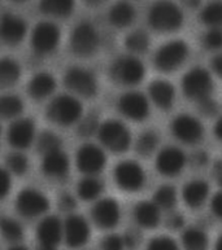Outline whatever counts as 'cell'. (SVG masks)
<instances>
[{
    "label": "cell",
    "mask_w": 222,
    "mask_h": 250,
    "mask_svg": "<svg viewBox=\"0 0 222 250\" xmlns=\"http://www.w3.org/2000/svg\"><path fill=\"white\" fill-rule=\"evenodd\" d=\"M110 74L111 78L121 86L134 87L146 77V66L135 55H122L111 63Z\"/></svg>",
    "instance_id": "3"
},
{
    "label": "cell",
    "mask_w": 222,
    "mask_h": 250,
    "mask_svg": "<svg viewBox=\"0 0 222 250\" xmlns=\"http://www.w3.org/2000/svg\"><path fill=\"white\" fill-rule=\"evenodd\" d=\"M75 0H39V9L43 15L53 19H67L72 15Z\"/></svg>",
    "instance_id": "27"
},
{
    "label": "cell",
    "mask_w": 222,
    "mask_h": 250,
    "mask_svg": "<svg viewBox=\"0 0 222 250\" xmlns=\"http://www.w3.org/2000/svg\"><path fill=\"white\" fill-rule=\"evenodd\" d=\"M213 176H215L216 182L222 187V160H219L215 164V167H213Z\"/></svg>",
    "instance_id": "51"
},
{
    "label": "cell",
    "mask_w": 222,
    "mask_h": 250,
    "mask_svg": "<svg viewBox=\"0 0 222 250\" xmlns=\"http://www.w3.org/2000/svg\"><path fill=\"white\" fill-rule=\"evenodd\" d=\"M148 99L158 109L168 110L176 101V88L165 79H156L148 86Z\"/></svg>",
    "instance_id": "22"
},
{
    "label": "cell",
    "mask_w": 222,
    "mask_h": 250,
    "mask_svg": "<svg viewBox=\"0 0 222 250\" xmlns=\"http://www.w3.org/2000/svg\"><path fill=\"white\" fill-rule=\"evenodd\" d=\"M170 131L178 142L186 146H195L204 136V126L198 117L178 114L170 124Z\"/></svg>",
    "instance_id": "13"
},
{
    "label": "cell",
    "mask_w": 222,
    "mask_h": 250,
    "mask_svg": "<svg viewBox=\"0 0 222 250\" xmlns=\"http://www.w3.org/2000/svg\"><path fill=\"white\" fill-rule=\"evenodd\" d=\"M215 250H222V235L219 236V239L215 244Z\"/></svg>",
    "instance_id": "55"
},
{
    "label": "cell",
    "mask_w": 222,
    "mask_h": 250,
    "mask_svg": "<svg viewBox=\"0 0 222 250\" xmlns=\"http://www.w3.org/2000/svg\"><path fill=\"white\" fill-rule=\"evenodd\" d=\"M0 235L7 243L19 244L23 239V227L19 220L4 217L0 219Z\"/></svg>",
    "instance_id": "33"
},
{
    "label": "cell",
    "mask_w": 222,
    "mask_h": 250,
    "mask_svg": "<svg viewBox=\"0 0 222 250\" xmlns=\"http://www.w3.org/2000/svg\"><path fill=\"white\" fill-rule=\"evenodd\" d=\"M183 250H208L209 239L204 229L199 227H188L181 236Z\"/></svg>",
    "instance_id": "30"
},
{
    "label": "cell",
    "mask_w": 222,
    "mask_h": 250,
    "mask_svg": "<svg viewBox=\"0 0 222 250\" xmlns=\"http://www.w3.org/2000/svg\"><path fill=\"white\" fill-rule=\"evenodd\" d=\"M200 21L207 27H222V0H211L201 8Z\"/></svg>",
    "instance_id": "32"
},
{
    "label": "cell",
    "mask_w": 222,
    "mask_h": 250,
    "mask_svg": "<svg viewBox=\"0 0 222 250\" xmlns=\"http://www.w3.org/2000/svg\"><path fill=\"white\" fill-rule=\"evenodd\" d=\"M69 45L79 57L92 56L100 47V33L90 21H81L74 26L69 38Z\"/></svg>",
    "instance_id": "6"
},
{
    "label": "cell",
    "mask_w": 222,
    "mask_h": 250,
    "mask_svg": "<svg viewBox=\"0 0 222 250\" xmlns=\"http://www.w3.org/2000/svg\"><path fill=\"white\" fill-rule=\"evenodd\" d=\"M122 239H124L126 249H134L140 243V235L136 231H133V229H130L125 235H122Z\"/></svg>",
    "instance_id": "48"
},
{
    "label": "cell",
    "mask_w": 222,
    "mask_h": 250,
    "mask_svg": "<svg viewBox=\"0 0 222 250\" xmlns=\"http://www.w3.org/2000/svg\"><path fill=\"white\" fill-rule=\"evenodd\" d=\"M21 65L12 57L0 59V88H9L19 82L21 77Z\"/></svg>",
    "instance_id": "29"
},
{
    "label": "cell",
    "mask_w": 222,
    "mask_h": 250,
    "mask_svg": "<svg viewBox=\"0 0 222 250\" xmlns=\"http://www.w3.org/2000/svg\"><path fill=\"white\" fill-rule=\"evenodd\" d=\"M77 125H78V134L81 136H85V138H90L92 135L98 134L100 122L92 114H89V116L83 114L82 118L79 120V122Z\"/></svg>",
    "instance_id": "40"
},
{
    "label": "cell",
    "mask_w": 222,
    "mask_h": 250,
    "mask_svg": "<svg viewBox=\"0 0 222 250\" xmlns=\"http://www.w3.org/2000/svg\"><path fill=\"white\" fill-rule=\"evenodd\" d=\"M27 34L26 21L15 13H4L0 17V41L8 45H17Z\"/></svg>",
    "instance_id": "19"
},
{
    "label": "cell",
    "mask_w": 222,
    "mask_h": 250,
    "mask_svg": "<svg viewBox=\"0 0 222 250\" xmlns=\"http://www.w3.org/2000/svg\"><path fill=\"white\" fill-rule=\"evenodd\" d=\"M150 44V35L144 30H134L129 33L125 38V47L129 52L132 55H135V56L147 52Z\"/></svg>",
    "instance_id": "34"
},
{
    "label": "cell",
    "mask_w": 222,
    "mask_h": 250,
    "mask_svg": "<svg viewBox=\"0 0 222 250\" xmlns=\"http://www.w3.org/2000/svg\"><path fill=\"white\" fill-rule=\"evenodd\" d=\"M208 162H209V156H208L207 152H204V150H198V152H195V153L192 154L191 164L194 165L195 167L207 166Z\"/></svg>",
    "instance_id": "49"
},
{
    "label": "cell",
    "mask_w": 222,
    "mask_h": 250,
    "mask_svg": "<svg viewBox=\"0 0 222 250\" xmlns=\"http://www.w3.org/2000/svg\"><path fill=\"white\" fill-rule=\"evenodd\" d=\"M134 220L146 229H154L161 222V209L154 201H140L134 208Z\"/></svg>",
    "instance_id": "25"
},
{
    "label": "cell",
    "mask_w": 222,
    "mask_h": 250,
    "mask_svg": "<svg viewBox=\"0 0 222 250\" xmlns=\"http://www.w3.org/2000/svg\"><path fill=\"white\" fill-rule=\"evenodd\" d=\"M201 43L208 51H221L222 27H208V30L203 35Z\"/></svg>",
    "instance_id": "39"
},
{
    "label": "cell",
    "mask_w": 222,
    "mask_h": 250,
    "mask_svg": "<svg viewBox=\"0 0 222 250\" xmlns=\"http://www.w3.org/2000/svg\"><path fill=\"white\" fill-rule=\"evenodd\" d=\"M57 206L61 211L64 213H73L77 208V198L69 192H64L59 196L57 200Z\"/></svg>",
    "instance_id": "44"
},
{
    "label": "cell",
    "mask_w": 222,
    "mask_h": 250,
    "mask_svg": "<svg viewBox=\"0 0 222 250\" xmlns=\"http://www.w3.org/2000/svg\"><path fill=\"white\" fill-rule=\"evenodd\" d=\"M7 250H29V249H27L25 245H21V244L19 243V244H13V245L8 248Z\"/></svg>",
    "instance_id": "54"
},
{
    "label": "cell",
    "mask_w": 222,
    "mask_h": 250,
    "mask_svg": "<svg viewBox=\"0 0 222 250\" xmlns=\"http://www.w3.org/2000/svg\"><path fill=\"white\" fill-rule=\"evenodd\" d=\"M186 165H187V157L185 152L179 149L178 146H168L162 148L156 156L155 161V166L161 175L173 176L179 175L183 170H185Z\"/></svg>",
    "instance_id": "17"
},
{
    "label": "cell",
    "mask_w": 222,
    "mask_h": 250,
    "mask_svg": "<svg viewBox=\"0 0 222 250\" xmlns=\"http://www.w3.org/2000/svg\"><path fill=\"white\" fill-rule=\"evenodd\" d=\"M158 144H160V138L156 131L147 130L143 131L138 136L135 142L136 153L142 157H150L157 150Z\"/></svg>",
    "instance_id": "35"
},
{
    "label": "cell",
    "mask_w": 222,
    "mask_h": 250,
    "mask_svg": "<svg viewBox=\"0 0 222 250\" xmlns=\"http://www.w3.org/2000/svg\"><path fill=\"white\" fill-rule=\"evenodd\" d=\"M177 189L170 184H162L156 189L152 201L161 210H172L177 205Z\"/></svg>",
    "instance_id": "36"
},
{
    "label": "cell",
    "mask_w": 222,
    "mask_h": 250,
    "mask_svg": "<svg viewBox=\"0 0 222 250\" xmlns=\"http://www.w3.org/2000/svg\"><path fill=\"white\" fill-rule=\"evenodd\" d=\"M57 81L48 71H39L27 83V94L37 101L49 99L55 94Z\"/></svg>",
    "instance_id": "23"
},
{
    "label": "cell",
    "mask_w": 222,
    "mask_h": 250,
    "mask_svg": "<svg viewBox=\"0 0 222 250\" xmlns=\"http://www.w3.org/2000/svg\"><path fill=\"white\" fill-rule=\"evenodd\" d=\"M198 108H199L200 114L205 117V118L215 117L216 114H217V112H219V105H217L216 100L212 99V96L199 101V103H198Z\"/></svg>",
    "instance_id": "43"
},
{
    "label": "cell",
    "mask_w": 222,
    "mask_h": 250,
    "mask_svg": "<svg viewBox=\"0 0 222 250\" xmlns=\"http://www.w3.org/2000/svg\"><path fill=\"white\" fill-rule=\"evenodd\" d=\"M63 227H64L63 240L65 245L70 249L85 247L90 239V224L78 214H69L68 218L63 222Z\"/></svg>",
    "instance_id": "16"
},
{
    "label": "cell",
    "mask_w": 222,
    "mask_h": 250,
    "mask_svg": "<svg viewBox=\"0 0 222 250\" xmlns=\"http://www.w3.org/2000/svg\"><path fill=\"white\" fill-rule=\"evenodd\" d=\"M23 112V101L19 95H0V118L3 120H16L21 117Z\"/></svg>",
    "instance_id": "31"
},
{
    "label": "cell",
    "mask_w": 222,
    "mask_h": 250,
    "mask_svg": "<svg viewBox=\"0 0 222 250\" xmlns=\"http://www.w3.org/2000/svg\"><path fill=\"white\" fill-rule=\"evenodd\" d=\"M85 1H86V3H89V4H92V5H95V4L103 3L104 0H85Z\"/></svg>",
    "instance_id": "56"
},
{
    "label": "cell",
    "mask_w": 222,
    "mask_h": 250,
    "mask_svg": "<svg viewBox=\"0 0 222 250\" xmlns=\"http://www.w3.org/2000/svg\"><path fill=\"white\" fill-rule=\"evenodd\" d=\"M75 165L85 175H99L107 165L106 149L94 143H85L77 150Z\"/></svg>",
    "instance_id": "11"
},
{
    "label": "cell",
    "mask_w": 222,
    "mask_h": 250,
    "mask_svg": "<svg viewBox=\"0 0 222 250\" xmlns=\"http://www.w3.org/2000/svg\"><path fill=\"white\" fill-rule=\"evenodd\" d=\"M166 227L172 231H179L185 227V217L181 213H172L166 219Z\"/></svg>",
    "instance_id": "46"
},
{
    "label": "cell",
    "mask_w": 222,
    "mask_h": 250,
    "mask_svg": "<svg viewBox=\"0 0 222 250\" xmlns=\"http://www.w3.org/2000/svg\"><path fill=\"white\" fill-rule=\"evenodd\" d=\"M215 83L211 71L201 66L190 69L182 79V91L188 100L199 101L212 96Z\"/></svg>",
    "instance_id": "7"
},
{
    "label": "cell",
    "mask_w": 222,
    "mask_h": 250,
    "mask_svg": "<svg viewBox=\"0 0 222 250\" xmlns=\"http://www.w3.org/2000/svg\"><path fill=\"white\" fill-rule=\"evenodd\" d=\"M37 250H57V249L56 248H44V247H39V245H38Z\"/></svg>",
    "instance_id": "57"
},
{
    "label": "cell",
    "mask_w": 222,
    "mask_h": 250,
    "mask_svg": "<svg viewBox=\"0 0 222 250\" xmlns=\"http://www.w3.org/2000/svg\"><path fill=\"white\" fill-rule=\"evenodd\" d=\"M209 65H211L212 73L217 75L219 78H222V52H219L212 57Z\"/></svg>",
    "instance_id": "50"
},
{
    "label": "cell",
    "mask_w": 222,
    "mask_h": 250,
    "mask_svg": "<svg viewBox=\"0 0 222 250\" xmlns=\"http://www.w3.org/2000/svg\"><path fill=\"white\" fill-rule=\"evenodd\" d=\"M70 168V160L63 148L43 154L42 171L51 179H63L68 175Z\"/></svg>",
    "instance_id": "21"
},
{
    "label": "cell",
    "mask_w": 222,
    "mask_h": 250,
    "mask_svg": "<svg viewBox=\"0 0 222 250\" xmlns=\"http://www.w3.org/2000/svg\"><path fill=\"white\" fill-rule=\"evenodd\" d=\"M37 138V128L34 121L30 118L19 117L13 120L7 131V139L9 146L16 150H25L33 146Z\"/></svg>",
    "instance_id": "18"
},
{
    "label": "cell",
    "mask_w": 222,
    "mask_h": 250,
    "mask_svg": "<svg viewBox=\"0 0 222 250\" xmlns=\"http://www.w3.org/2000/svg\"><path fill=\"white\" fill-rule=\"evenodd\" d=\"M146 250H179L176 240L169 236H156L147 244Z\"/></svg>",
    "instance_id": "41"
},
{
    "label": "cell",
    "mask_w": 222,
    "mask_h": 250,
    "mask_svg": "<svg viewBox=\"0 0 222 250\" xmlns=\"http://www.w3.org/2000/svg\"><path fill=\"white\" fill-rule=\"evenodd\" d=\"M49 209V200L37 188H25L17 194L16 210L21 217L34 219L44 215Z\"/></svg>",
    "instance_id": "12"
},
{
    "label": "cell",
    "mask_w": 222,
    "mask_h": 250,
    "mask_svg": "<svg viewBox=\"0 0 222 250\" xmlns=\"http://www.w3.org/2000/svg\"><path fill=\"white\" fill-rule=\"evenodd\" d=\"M209 197V184L203 179H192L182 189L183 202L190 209H199Z\"/></svg>",
    "instance_id": "24"
},
{
    "label": "cell",
    "mask_w": 222,
    "mask_h": 250,
    "mask_svg": "<svg viewBox=\"0 0 222 250\" xmlns=\"http://www.w3.org/2000/svg\"><path fill=\"white\" fill-rule=\"evenodd\" d=\"M12 188V174L0 166V201L7 197Z\"/></svg>",
    "instance_id": "45"
},
{
    "label": "cell",
    "mask_w": 222,
    "mask_h": 250,
    "mask_svg": "<svg viewBox=\"0 0 222 250\" xmlns=\"http://www.w3.org/2000/svg\"><path fill=\"white\" fill-rule=\"evenodd\" d=\"M211 210L216 218L222 220V189L216 192L211 198Z\"/></svg>",
    "instance_id": "47"
},
{
    "label": "cell",
    "mask_w": 222,
    "mask_h": 250,
    "mask_svg": "<svg viewBox=\"0 0 222 250\" xmlns=\"http://www.w3.org/2000/svg\"><path fill=\"white\" fill-rule=\"evenodd\" d=\"M104 189V184L98 175H85L77 186V194L83 201H96L100 198Z\"/></svg>",
    "instance_id": "28"
},
{
    "label": "cell",
    "mask_w": 222,
    "mask_h": 250,
    "mask_svg": "<svg viewBox=\"0 0 222 250\" xmlns=\"http://www.w3.org/2000/svg\"><path fill=\"white\" fill-rule=\"evenodd\" d=\"M64 84L77 97L90 99L98 94L99 82L95 73L83 66H70L65 71Z\"/></svg>",
    "instance_id": "8"
},
{
    "label": "cell",
    "mask_w": 222,
    "mask_h": 250,
    "mask_svg": "<svg viewBox=\"0 0 222 250\" xmlns=\"http://www.w3.org/2000/svg\"><path fill=\"white\" fill-rule=\"evenodd\" d=\"M100 146L113 153H124L132 146V132L129 127L118 120L100 122L98 134Z\"/></svg>",
    "instance_id": "4"
},
{
    "label": "cell",
    "mask_w": 222,
    "mask_h": 250,
    "mask_svg": "<svg viewBox=\"0 0 222 250\" xmlns=\"http://www.w3.org/2000/svg\"><path fill=\"white\" fill-rule=\"evenodd\" d=\"M0 136H1V125H0Z\"/></svg>",
    "instance_id": "58"
},
{
    "label": "cell",
    "mask_w": 222,
    "mask_h": 250,
    "mask_svg": "<svg viewBox=\"0 0 222 250\" xmlns=\"http://www.w3.org/2000/svg\"><path fill=\"white\" fill-rule=\"evenodd\" d=\"M35 144H37L38 150L42 154H45L48 153V152H52V150L63 148V142H61L60 136L52 132V131H43L42 134L37 135Z\"/></svg>",
    "instance_id": "37"
},
{
    "label": "cell",
    "mask_w": 222,
    "mask_h": 250,
    "mask_svg": "<svg viewBox=\"0 0 222 250\" xmlns=\"http://www.w3.org/2000/svg\"><path fill=\"white\" fill-rule=\"evenodd\" d=\"M61 31L56 23L51 21H41L31 31L30 45L38 56H48L60 44Z\"/></svg>",
    "instance_id": "9"
},
{
    "label": "cell",
    "mask_w": 222,
    "mask_h": 250,
    "mask_svg": "<svg viewBox=\"0 0 222 250\" xmlns=\"http://www.w3.org/2000/svg\"><path fill=\"white\" fill-rule=\"evenodd\" d=\"M136 19V9L128 0H118L111 7L108 20L112 26L125 29L132 25Z\"/></svg>",
    "instance_id": "26"
},
{
    "label": "cell",
    "mask_w": 222,
    "mask_h": 250,
    "mask_svg": "<svg viewBox=\"0 0 222 250\" xmlns=\"http://www.w3.org/2000/svg\"><path fill=\"white\" fill-rule=\"evenodd\" d=\"M213 132H215L216 139L222 143V116L219 117L217 121H216L215 127H213Z\"/></svg>",
    "instance_id": "52"
},
{
    "label": "cell",
    "mask_w": 222,
    "mask_h": 250,
    "mask_svg": "<svg viewBox=\"0 0 222 250\" xmlns=\"http://www.w3.org/2000/svg\"><path fill=\"white\" fill-rule=\"evenodd\" d=\"M183 4L187 8L196 9V8H199L201 5V0H183Z\"/></svg>",
    "instance_id": "53"
},
{
    "label": "cell",
    "mask_w": 222,
    "mask_h": 250,
    "mask_svg": "<svg viewBox=\"0 0 222 250\" xmlns=\"http://www.w3.org/2000/svg\"><path fill=\"white\" fill-rule=\"evenodd\" d=\"M45 114L57 126L69 127L77 125L83 116V106L79 97L72 94L57 95L49 101Z\"/></svg>",
    "instance_id": "2"
},
{
    "label": "cell",
    "mask_w": 222,
    "mask_h": 250,
    "mask_svg": "<svg viewBox=\"0 0 222 250\" xmlns=\"http://www.w3.org/2000/svg\"><path fill=\"white\" fill-rule=\"evenodd\" d=\"M113 178L117 186L125 192H138L146 184V171L142 165L134 160L118 162L113 171Z\"/></svg>",
    "instance_id": "10"
},
{
    "label": "cell",
    "mask_w": 222,
    "mask_h": 250,
    "mask_svg": "<svg viewBox=\"0 0 222 250\" xmlns=\"http://www.w3.org/2000/svg\"><path fill=\"white\" fill-rule=\"evenodd\" d=\"M91 219L100 229H112L121 220V208L114 198H98L91 209Z\"/></svg>",
    "instance_id": "15"
},
{
    "label": "cell",
    "mask_w": 222,
    "mask_h": 250,
    "mask_svg": "<svg viewBox=\"0 0 222 250\" xmlns=\"http://www.w3.org/2000/svg\"><path fill=\"white\" fill-rule=\"evenodd\" d=\"M118 112L130 121L142 122L150 116V99L139 91H128L117 100Z\"/></svg>",
    "instance_id": "14"
},
{
    "label": "cell",
    "mask_w": 222,
    "mask_h": 250,
    "mask_svg": "<svg viewBox=\"0 0 222 250\" xmlns=\"http://www.w3.org/2000/svg\"><path fill=\"white\" fill-rule=\"evenodd\" d=\"M100 249L102 250H125V243L122 236L117 233H111L103 237L100 241Z\"/></svg>",
    "instance_id": "42"
},
{
    "label": "cell",
    "mask_w": 222,
    "mask_h": 250,
    "mask_svg": "<svg viewBox=\"0 0 222 250\" xmlns=\"http://www.w3.org/2000/svg\"><path fill=\"white\" fill-rule=\"evenodd\" d=\"M190 48L185 41L174 39L158 47L154 55V66L161 73H173L187 61Z\"/></svg>",
    "instance_id": "5"
},
{
    "label": "cell",
    "mask_w": 222,
    "mask_h": 250,
    "mask_svg": "<svg viewBox=\"0 0 222 250\" xmlns=\"http://www.w3.org/2000/svg\"><path fill=\"white\" fill-rule=\"evenodd\" d=\"M64 227L63 220L56 215H48L39 222L37 227V240L39 247L59 248L63 241Z\"/></svg>",
    "instance_id": "20"
},
{
    "label": "cell",
    "mask_w": 222,
    "mask_h": 250,
    "mask_svg": "<svg viewBox=\"0 0 222 250\" xmlns=\"http://www.w3.org/2000/svg\"><path fill=\"white\" fill-rule=\"evenodd\" d=\"M5 168L13 175H23L29 168V160L22 150H15L5 158Z\"/></svg>",
    "instance_id": "38"
},
{
    "label": "cell",
    "mask_w": 222,
    "mask_h": 250,
    "mask_svg": "<svg viewBox=\"0 0 222 250\" xmlns=\"http://www.w3.org/2000/svg\"><path fill=\"white\" fill-rule=\"evenodd\" d=\"M15 1H26V0H15Z\"/></svg>",
    "instance_id": "59"
},
{
    "label": "cell",
    "mask_w": 222,
    "mask_h": 250,
    "mask_svg": "<svg viewBox=\"0 0 222 250\" xmlns=\"http://www.w3.org/2000/svg\"><path fill=\"white\" fill-rule=\"evenodd\" d=\"M147 21L154 31L169 34L181 29L185 16L182 8L173 0H156L148 9Z\"/></svg>",
    "instance_id": "1"
}]
</instances>
